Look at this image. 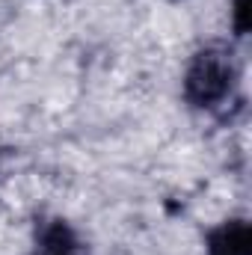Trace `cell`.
<instances>
[{
	"label": "cell",
	"instance_id": "1",
	"mask_svg": "<svg viewBox=\"0 0 252 255\" xmlns=\"http://www.w3.org/2000/svg\"><path fill=\"white\" fill-rule=\"evenodd\" d=\"M241 68L229 45L211 42L193 51L181 74V98L199 113H217L229 107L238 95Z\"/></svg>",
	"mask_w": 252,
	"mask_h": 255
},
{
	"label": "cell",
	"instance_id": "2",
	"mask_svg": "<svg viewBox=\"0 0 252 255\" xmlns=\"http://www.w3.org/2000/svg\"><path fill=\"white\" fill-rule=\"evenodd\" d=\"M30 255H86V244L68 220L48 217L33 232Z\"/></svg>",
	"mask_w": 252,
	"mask_h": 255
},
{
	"label": "cell",
	"instance_id": "3",
	"mask_svg": "<svg viewBox=\"0 0 252 255\" xmlns=\"http://www.w3.org/2000/svg\"><path fill=\"white\" fill-rule=\"evenodd\" d=\"M205 255H252V226L247 217H226L205 232Z\"/></svg>",
	"mask_w": 252,
	"mask_h": 255
},
{
	"label": "cell",
	"instance_id": "4",
	"mask_svg": "<svg viewBox=\"0 0 252 255\" xmlns=\"http://www.w3.org/2000/svg\"><path fill=\"white\" fill-rule=\"evenodd\" d=\"M250 0H232V9H229V27L238 39H247L250 36Z\"/></svg>",
	"mask_w": 252,
	"mask_h": 255
}]
</instances>
